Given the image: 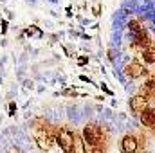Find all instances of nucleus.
I'll use <instances>...</instances> for the list:
<instances>
[{
	"label": "nucleus",
	"instance_id": "1",
	"mask_svg": "<svg viewBox=\"0 0 155 153\" xmlns=\"http://www.w3.org/2000/svg\"><path fill=\"white\" fill-rule=\"evenodd\" d=\"M83 139L94 148H97V146L103 148V133H101V128L97 124H87L83 130Z\"/></svg>",
	"mask_w": 155,
	"mask_h": 153
},
{
	"label": "nucleus",
	"instance_id": "2",
	"mask_svg": "<svg viewBox=\"0 0 155 153\" xmlns=\"http://www.w3.org/2000/svg\"><path fill=\"white\" fill-rule=\"evenodd\" d=\"M58 142H60V146L63 148V151H72V146H74V135L69 133L67 130H60V132H58Z\"/></svg>",
	"mask_w": 155,
	"mask_h": 153
},
{
	"label": "nucleus",
	"instance_id": "3",
	"mask_svg": "<svg viewBox=\"0 0 155 153\" xmlns=\"http://www.w3.org/2000/svg\"><path fill=\"white\" fill-rule=\"evenodd\" d=\"M139 144L134 135H124L121 141V153H137Z\"/></svg>",
	"mask_w": 155,
	"mask_h": 153
},
{
	"label": "nucleus",
	"instance_id": "4",
	"mask_svg": "<svg viewBox=\"0 0 155 153\" xmlns=\"http://www.w3.org/2000/svg\"><path fill=\"white\" fill-rule=\"evenodd\" d=\"M130 106H132V112L143 114V112L148 108V97H146V96H135V97H132Z\"/></svg>",
	"mask_w": 155,
	"mask_h": 153
},
{
	"label": "nucleus",
	"instance_id": "5",
	"mask_svg": "<svg viewBox=\"0 0 155 153\" xmlns=\"http://www.w3.org/2000/svg\"><path fill=\"white\" fill-rule=\"evenodd\" d=\"M141 121H143V124L144 126H148V128H153L155 130V110L153 108H146L143 114H141Z\"/></svg>",
	"mask_w": 155,
	"mask_h": 153
},
{
	"label": "nucleus",
	"instance_id": "6",
	"mask_svg": "<svg viewBox=\"0 0 155 153\" xmlns=\"http://www.w3.org/2000/svg\"><path fill=\"white\" fill-rule=\"evenodd\" d=\"M144 74V67L141 65V63H135V61H132L128 67H126V76H130V77H141Z\"/></svg>",
	"mask_w": 155,
	"mask_h": 153
},
{
	"label": "nucleus",
	"instance_id": "7",
	"mask_svg": "<svg viewBox=\"0 0 155 153\" xmlns=\"http://www.w3.org/2000/svg\"><path fill=\"white\" fill-rule=\"evenodd\" d=\"M143 56H144V61L146 63H155V47H148L143 52Z\"/></svg>",
	"mask_w": 155,
	"mask_h": 153
},
{
	"label": "nucleus",
	"instance_id": "8",
	"mask_svg": "<svg viewBox=\"0 0 155 153\" xmlns=\"http://www.w3.org/2000/svg\"><path fill=\"white\" fill-rule=\"evenodd\" d=\"M72 150H74V153H85V148H83V141H81L78 135H74V146H72Z\"/></svg>",
	"mask_w": 155,
	"mask_h": 153
},
{
	"label": "nucleus",
	"instance_id": "9",
	"mask_svg": "<svg viewBox=\"0 0 155 153\" xmlns=\"http://www.w3.org/2000/svg\"><path fill=\"white\" fill-rule=\"evenodd\" d=\"M144 90H146V94H148L150 97L155 99V86H152V85H144Z\"/></svg>",
	"mask_w": 155,
	"mask_h": 153
},
{
	"label": "nucleus",
	"instance_id": "10",
	"mask_svg": "<svg viewBox=\"0 0 155 153\" xmlns=\"http://www.w3.org/2000/svg\"><path fill=\"white\" fill-rule=\"evenodd\" d=\"M92 153H103V148L101 146H97V148H94V151Z\"/></svg>",
	"mask_w": 155,
	"mask_h": 153
}]
</instances>
